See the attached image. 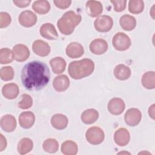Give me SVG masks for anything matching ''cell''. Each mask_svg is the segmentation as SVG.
I'll use <instances>...</instances> for the list:
<instances>
[{
	"label": "cell",
	"instance_id": "1",
	"mask_svg": "<svg viewBox=\"0 0 155 155\" xmlns=\"http://www.w3.org/2000/svg\"><path fill=\"white\" fill-rule=\"evenodd\" d=\"M21 78L22 85L27 90L39 91L48 83L50 78V70L43 62L31 61L24 65Z\"/></svg>",
	"mask_w": 155,
	"mask_h": 155
},
{
	"label": "cell",
	"instance_id": "2",
	"mask_svg": "<svg viewBox=\"0 0 155 155\" xmlns=\"http://www.w3.org/2000/svg\"><path fill=\"white\" fill-rule=\"evenodd\" d=\"M94 70V62L90 59H83L70 62L68 73L74 79H81L90 76Z\"/></svg>",
	"mask_w": 155,
	"mask_h": 155
},
{
	"label": "cell",
	"instance_id": "3",
	"mask_svg": "<svg viewBox=\"0 0 155 155\" xmlns=\"http://www.w3.org/2000/svg\"><path fill=\"white\" fill-rule=\"evenodd\" d=\"M82 16L70 10L65 12L58 21L57 25L60 32L65 35H71L74 28L81 22Z\"/></svg>",
	"mask_w": 155,
	"mask_h": 155
},
{
	"label": "cell",
	"instance_id": "4",
	"mask_svg": "<svg viewBox=\"0 0 155 155\" xmlns=\"http://www.w3.org/2000/svg\"><path fill=\"white\" fill-rule=\"evenodd\" d=\"M87 140L91 144L98 145L101 143L105 138L104 131L98 127H92L87 130L85 133Z\"/></svg>",
	"mask_w": 155,
	"mask_h": 155
},
{
	"label": "cell",
	"instance_id": "5",
	"mask_svg": "<svg viewBox=\"0 0 155 155\" xmlns=\"http://www.w3.org/2000/svg\"><path fill=\"white\" fill-rule=\"evenodd\" d=\"M112 43L114 48L119 51L127 50L131 44L129 36L122 32H118L113 36Z\"/></svg>",
	"mask_w": 155,
	"mask_h": 155
},
{
	"label": "cell",
	"instance_id": "6",
	"mask_svg": "<svg viewBox=\"0 0 155 155\" xmlns=\"http://www.w3.org/2000/svg\"><path fill=\"white\" fill-rule=\"evenodd\" d=\"M94 25L97 31L99 32H107L111 29L113 25V20L110 16L102 15L96 19Z\"/></svg>",
	"mask_w": 155,
	"mask_h": 155
},
{
	"label": "cell",
	"instance_id": "7",
	"mask_svg": "<svg viewBox=\"0 0 155 155\" xmlns=\"http://www.w3.org/2000/svg\"><path fill=\"white\" fill-rule=\"evenodd\" d=\"M141 118L142 114L140 110L135 108L128 109L124 116L125 123L131 127H134L138 125Z\"/></svg>",
	"mask_w": 155,
	"mask_h": 155
},
{
	"label": "cell",
	"instance_id": "8",
	"mask_svg": "<svg viewBox=\"0 0 155 155\" xmlns=\"http://www.w3.org/2000/svg\"><path fill=\"white\" fill-rule=\"evenodd\" d=\"M21 25L25 27L33 26L37 22L36 15L30 10H25L21 13L18 18Z\"/></svg>",
	"mask_w": 155,
	"mask_h": 155
},
{
	"label": "cell",
	"instance_id": "9",
	"mask_svg": "<svg viewBox=\"0 0 155 155\" xmlns=\"http://www.w3.org/2000/svg\"><path fill=\"white\" fill-rule=\"evenodd\" d=\"M125 105L124 101L118 97L111 99L108 104V110L113 115H119L123 113L125 110Z\"/></svg>",
	"mask_w": 155,
	"mask_h": 155
},
{
	"label": "cell",
	"instance_id": "10",
	"mask_svg": "<svg viewBox=\"0 0 155 155\" xmlns=\"http://www.w3.org/2000/svg\"><path fill=\"white\" fill-rule=\"evenodd\" d=\"M108 44L103 39L97 38L92 41L90 44L89 48L91 52L94 54H102L105 53L108 49Z\"/></svg>",
	"mask_w": 155,
	"mask_h": 155
},
{
	"label": "cell",
	"instance_id": "11",
	"mask_svg": "<svg viewBox=\"0 0 155 155\" xmlns=\"http://www.w3.org/2000/svg\"><path fill=\"white\" fill-rule=\"evenodd\" d=\"M14 59L18 62L26 61L30 56V51L28 47L24 44H17L13 48Z\"/></svg>",
	"mask_w": 155,
	"mask_h": 155
},
{
	"label": "cell",
	"instance_id": "12",
	"mask_svg": "<svg viewBox=\"0 0 155 155\" xmlns=\"http://www.w3.org/2000/svg\"><path fill=\"white\" fill-rule=\"evenodd\" d=\"M130 139V133L125 128H120L117 129L114 134V140L115 143L120 147L127 145Z\"/></svg>",
	"mask_w": 155,
	"mask_h": 155
},
{
	"label": "cell",
	"instance_id": "13",
	"mask_svg": "<svg viewBox=\"0 0 155 155\" xmlns=\"http://www.w3.org/2000/svg\"><path fill=\"white\" fill-rule=\"evenodd\" d=\"M32 49L35 54L42 57L47 56L50 52V47L48 44L40 39L34 41Z\"/></svg>",
	"mask_w": 155,
	"mask_h": 155
},
{
	"label": "cell",
	"instance_id": "14",
	"mask_svg": "<svg viewBox=\"0 0 155 155\" xmlns=\"http://www.w3.org/2000/svg\"><path fill=\"white\" fill-rule=\"evenodd\" d=\"M66 54L70 58H78L82 56L84 53L82 45L76 42L69 44L66 47Z\"/></svg>",
	"mask_w": 155,
	"mask_h": 155
},
{
	"label": "cell",
	"instance_id": "15",
	"mask_svg": "<svg viewBox=\"0 0 155 155\" xmlns=\"http://www.w3.org/2000/svg\"><path fill=\"white\" fill-rule=\"evenodd\" d=\"M41 35L47 39L54 40L58 38V32L54 26L51 23H45L40 28Z\"/></svg>",
	"mask_w": 155,
	"mask_h": 155
},
{
	"label": "cell",
	"instance_id": "16",
	"mask_svg": "<svg viewBox=\"0 0 155 155\" xmlns=\"http://www.w3.org/2000/svg\"><path fill=\"white\" fill-rule=\"evenodd\" d=\"M86 10L89 16L94 18L100 15L103 11V6L101 2L90 0L86 3Z\"/></svg>",
	"mask_w": 155,
	"mask_h": 155
},
{
	"label": "cell",
	"instance_id": "17",
	"mask_svg": "<svg viewBox=\"0 0 155 155\" xmlns=\"http://www.w3.org/2000/svg\"><path fill=\"white\" fill-rule=\"evenodd\" d=\"M16 120L11 114H5L1 119V127L3 130L7 133L13 131L16 127Z\"/></svg>",
	"mask_w": 155,
	"mask_h": 155
},
{
	"label": "cell",
	"instance_id": "18",
	"mask_svg": "<svg viewBox=\"0 0 155 155\" xmlns=\"http://www.w3.org/2000/svg\"><path fill=\"white\" fill-rule=\"evenodd\" d=\"M35 116L31 111H24L19 117V123L21 127L25 129L31 128L35 123Z\"/></svg>",
	"mask_w": 155,
	"mask_h": 155
},
{
	"label": "cell",
	"instance_id": "19",
	"mask_svg": "<svg viewBox=\"0 0 155 155\" xmlns=\"http://www.w3.org/2000/svg\"><path fill=\"white\" fill-rule=\"evenodd\" d=\"M70 85V80L67 76L62 74L55 77L53 82V86L58 92L65 91Z\"/></svg>",
	"mask_w": 155,
	"mask_h": 155
},
{
	"label": "cell",
	"instance_id": "20",
	"mask_svg": "<svg viewBox=\"0 0 155 155\" xmlns=\"http://www.w3.org/2000/svg\"><path fill=\"white\" fill-rule=\"evenodd\" d=\"M2 93L5 98L8 99H13L18 96L19 93V90L17 84L15 83H9L3 86Z\"/></svg>",
	"mask_w": 155,
	"mask_h": 155
},
{
	"label": "cell",
	"instance_id": "21",
	"mask_svg": "<svg viewBox=\"0 0 155 155\" xmlns=\"http://www.w3.org/2000/svg\"><path fill=\"white\" fill-rule=\"evenodd\" d=\"M114 75L119 80L125 81L131 76V70L124 64H119L114 69Z\"/></svg>",
	"mask_w": 155,
	"mask_h": 155
},
{
	"label": "cell",
	"instance_id": "22",
	"mask_svg": "<svg viewBox=\"0 0 155 155\" xmlns=\"http://www.w3.org/2000/svg\"><path fill=\"white\" fill-rule=\"evenodd\" d=\"M68 120L66 116L62 114H54L51 118L52 126L57 130H64L68 125Z\"/></svg>",
	"mask_w": 155,
	"mask_h": 155
},
{
	"label": "cell",
	"instance_id": "23",
	"mask_svg": "<svg viewBox=\"0 0 155 155\" xmlns=\"http://www.w3.org/2000/svg\"><path fill=\"white\" fill-rule=\"evenodd\" d=\"M119 24L123 30L126 31L133 30L136 26V20L133 16L124 15L119 19Z\"/></svg>",
	"mask_w": 155,
	"mask_h": 155
},
{
	"label": "cell",
	"instance_id": "24",
	"mask_svg": "<svg viewBox=\"0 0 155 155\" xmlns=\"http://www.w3.org/2000/svg\"><path fill=\"white\" fill-rule=\"evenodd\" d=\"M99 117L98 111L93 108L85 110L81 114V120L85 124H91L95 122Z\"/></svg>",
	"mask_w": 155,
	"mask_h": 155
},
{
	"label": "cell",
	"instance_id": "25",
	"mask_svg": "<svg viewBox=\"0 0 155 155\" xmlns=\"http://www.w3.org/2000/svg\"><path fill=\"white\" fill-rule=\"evenodd\" d=\"M50 64L53 73L55 74H61L64 71L67 65L65 61L61 57H56L51 59Z\"/></svg>",
	"mask_w": 155,
	"mask_h": 155
},
{
	"label": "cell",
	"instance_id": "26",
	"mask_svg": "<svg viewBox=\"0 0 155 155\" xmlns=\"http://www.w3.org/2000/svg\"><path fill=\"white\" fill-rule=\"evenodd\" d=\"M33 147V141L28 137H24L22 138L18 143V151L21 155L25 154L31 151Z\"/></svg>",
	"mask_w": 155,
	"mask_h": 155
},
{
	"label": "cell",
	"instance_id": "27",
	"mask_svg": "<svg viewBox=\"0 0 155 155\" xmlns=\"http://www.w3.org/2000/svg\"><path fill=\"white\" fill-rule=\"evenodd\" d=\"M78 151L77 144L72 140H66L61 145V152L65 155H75Z\"/></svg>",
	"mask_w": 155,
	"mask_h": 155
},
{
	"label": "cell",
	"instance_id": "28",
	"mask_svg": "<svg viewBox=\"0 0 155 155\" xmlns=\"http://www.w3.org/2000/svg\"><path fill=\"white\" fill-rule=\"evenodd\" d=\"M32 8L39 14H45L50 9V5L48 1L46 0L36 1L32 5Z\"/></svg>",
	"mask_w": 155,
	"mask_h": 155
},
{
	"label": "cell",
	"instance_id": "29",
	"mask_svg": "<svg viewBox=\"0 0 155 155\" xmlns=\"http://www.w3.org/2000/svg\"><path fill=\"white\" fill-rule=\"evenodd\" d=\"M155 73L154 71H147L142 77V84L147 89H154L155 87Z\"/></svg>",
	"mask_w": 155,
	"mask_h": 155
},
{
	"label": "cell",
	"instance_id": "30",
	"mask_svg": "<svg viewBox=\"0 0 155 155\" xmlns=\"http://www.w3.org/2000/svg\"><path fill=\"white\" fill-rule=\"evenodd\" d=\"M42 148L47 153H54L59 149V143L55 139L49 138L43 142Z\"/></svg>",
	"mask_w": 155,
	"mask_h": 155
},
{
	"label": "cell",
	"instance_id": "31",
	"mask_svg": "<svg viewBox=\"0 0 155 155\" xmlns=\"http://www.w3.org/2000/svg\"><path fill=\"white\" fill-rule=\"evenodd\" d=\"M144 8V2L142 0H131L128 2V10L133 14L142 12Z\"/></svg>",
	"mask_w": 155,
	"mask_h": 155
},
{
	"label": "cell",
	"instance_id": "32",
	"mask_svg": "<svg viewBox=\"0 0 155 155\" xmlns=\"http://www.w3.org/2000/svg\"><path fill=\"white\" fill-rule=\"evenodd\" d=\"M14 59L13 53L8 48H3L0 50V63L7 64L13 61Z\"/></svg>",
	"mask_w": 155,
	"mask_h": 155
},
{
	"label": "cell",
	"instance_id": "33",
	"mask_svg": "<svg viewBox=\"0 0 155 155\" xmlns=\"http://www.w3.org/2000/svg\"><path fill=\"white\" fill-rule=\"evenodd\" d=\"M0 76L3 81H8L12 80L14 76L13 68L11 66L2 67L0 70Z\"/></svg>",
	"mask_w": 155,
	"mask_h": 155
},
{
	"label": "cell",
	"instance_id": "34",
	"mask_svg": "<svg viewBox=\"0 0 155 155\" xmlns=\"http://www.w3.org/2000/svg\"><path fill=\"white\" fill-rule=\"evenodd\" d=\"M22 99L18 102L19 108L25 110L30 108L33 105L32 97L27 94H23L21 96Z\"/></svg>",
	"mask_w": 155,
	"mask_h": 155
},
{
	"label": "cell",
	"instance_id": "35",
	"mask_svg": "<svg viewBox=\"0 0 155 155\" xmlns=\"http://www.w3.org/2000/svg\"><path fill=\"white\" fill-rule=\"evenodd\" d=\"M11 16L10 15L4 12L0 13V28H3L8 26L11 22Z\"/></svg>",
	"mask_w": 155,
	"mask_h": 155
},
{
	"label": "cell",
	"instance_id": "36",
	"mask_svg": "<svg viewBox=\"0 0 155 155\" xmlns=\"http://www.w3.org/2000/svg\"><path fill=\"white\" fill-rule=\"evenodd\" d=\"M114 5V10L116 12H122L126 8L127 4V0H115V1H110Z\"/></svg>",
	"mask_w": 155,
	"mask_h": 155
},
{
	"label": "cell",
	"instance_id": "37",
	"mask_svg": "<svg viewBox=\"0 0 155 155\" xmlns=\"http://www.w3.org/2000/svg\"><path fill=\"white\" fill-rule=\"evenodd\" d=\"M53 2L54 5L61 8V9H65L70 5L71 4V1L70 0H63V1H60V0H54L53 1Z\"/></svg>",
	"mask_w": 155,
	"mask_h": 155
},
{
	"label": "cell",
	"instance_id": "38",
	"mask_svg": "<svg viewBox=\"0 0 155 155\" xmlns=\"http://www.w3.org/2000/svg\"><path fill=\"white\" fill-rule=\"evenodd\" d=\"M13 3L18 7L20 8H24L27 7L30 3L31 2L30 0H27V1H16L15 0L13 1Z\"/></svg>",
	"mask_w": 155,
	"mask_h": 155
},
{
	"label": "cell",
	"instance_id": "39",
	"mask_svg": "<svg viewBox=\"0 0 155 155\" xmlns=\"http://www.w3.org/2000/svg\"><path fill=\"white\" fill-rule=\"evenodd\" d=\"M0 151H2L7 147V140L4 136L0 134Z\"/></svg>",
	"mask_w": 155,
	"mask_h": 155
},
{
	"label": "cell",
	"instance_id": "40",
	"mask_svg": "<svg viewBox=\"0 0 155 155\" xmlns=\"http://www.w3.org/2000/svg\"><path fill=\"white\" fill-rule=\"evenodd\" d=\"M154 105L153 104L150 108H149V110H148V114H149V116L153 119H154Z\"/></svg>",
	"mask_w": 155,
	"mask_h": 155
}]
</instances>
